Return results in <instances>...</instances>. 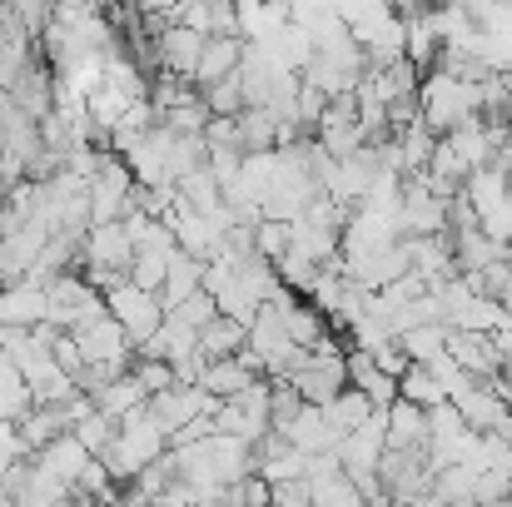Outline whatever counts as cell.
Here are the masks:
<instances>
[{
    "label": "cell",
    "instance_id": "obj_1",
    "mask_svg": "<svg viewBox=\"0 0 512 507\" xmlns=\"http://www.w3.org/2000/svg\"><path fill=\"white\" fill-rule=\"evenodd\" d=\"M105 304H110V314L130 329L135 348L165 324V299H160L155 289H140L135 279H130V284H120V289H110V294H105Z\"/></svg>",
    "mask_w": 512,
    "mask_h": 507
},
{
    "label": "cell",
    "instance_id": "obj_9",
    "mask_svg": "<svg viewBox=\"0 0 512 507\" xmlns=\"http://www.w3.org/2000/svg\"><path fill=\"white\" fill-rule=\"evenodd\" d=\"M95 403H100L110 418H130L135 408H145V403H150V388L140 383V373H135V368H125L110 388H100V393H95Z\"/></svg>",
    "mask_w": 512,
    "mask_h": 507
},
{
    "label": "cell",
    "instance_id": "obj_7",
    "mask_svg": "<svg viewBox=\"0 0 512 507\" xmlns=\"http://www.w3.org/2000/svg\"><path fill=\"white\" fill-rule=\"evenodd\" d=\"M239 65H244V40L239 35H209L204 40V55H199V70H194V85L209 90L224 75H234Z\"/></svg>",
    "mask_w": 512,
    "mask_h": 507
},
{
    "label": "cell",
    "instance_id": "obj_13",
    "mask_svg": "<svg viewBox=\"0 0 512 507\" xmlns=\"http://www.w3.org/2000/svg\"><path fill=\"white\" fill-rule=\"evenodd\" d=\"M170 314L179 319V324H189V329H204V324H209V319L219 314V299H214V294H209V289L199 284V289H194L189 299H179V304H174Z\"/></svg>",
    "mask_w": 512,
    "mask_h": 507
},
{
    "label": "cell",
    "instance_id": "obj_4",
    "mask_svg": "<svg viewBox=\"0 0 512 507\" xmlns=\"http://www.w3.org/2000/svg\"><path fill=\"white\" fill-rule=\"evenodd\" d=\"M204 30H194V25H184V20H165L160 25V35H155V45H160V65L174 70V75H184V80H194V70H199V55H204Z\"/></svg>",
    "mask_w": 512,
    "mask_h": 507
},
{
    "label": "cell",
    "instance_id": "obj_11",
    "mask_svg": "<svg viewBox=\"0 0 512 507\" xmlns=\"http://www.w3.org/2000/svg\"><path fill=\"white\" fill-rule=\"evenodd\" d=\"M304 408H309V398L299 393V383H294V378H274V383H269V428H279V433H284Z\"/></svg>",
    "mask_w": 512,
    "mask_h": 507
},
{
    "label": "cell",
    "instance_id": "obj_14",
    "mask_svg": "<svg viewBox=\"0 0 512 507\" xmlns=\"http://www.w3.org/2000/svg\"><path fill=\"white\" fill-rule=\"evenodd\" d=\"M25 453H35V448L25 443L20 423H15V418H0V473H5V468H15Z\"/></svg>",
    "mask_w": 512,
    "mask_h": 507
},
{
    "label": "cell",
    "instance_id": "obj_2",
    "mask_svg": "<svg viewBox=\"0 0 512 507\" xmlns=\"http://www.w3.org/2000/svg\"><path fill=\"white\" fill-rule=\"evenodd\" d=\"M219 408V398L204 388V383H170V388H160V393H150V413H155V423L174 433V428H184L189 418H199V413H214Z\"/></svg>",
    "mask_w": 512,
    "mask_h": 507
},
{
    "label": "cell",
    "instance_id": "obj_12",
    "mask_svg": "<svg viewBox=\"0 0 512 507\" xmlns=\"http://www.w3.org/2000/svg\"><path fill=\"white\" fill-rule=\"evenodd\" d=\"M204 100H209V110H214V115H244V105H249V100H244V80H239V70H234V75H224L219 85H209V90H204Z\"/></svg>",
    "mask_w": 512,
    "mask_h": 507
},
{
    "label": "cell",
    "instance_id": "obj_3",
    "mask_svg": "<svg viewBox=\"0 0 512 507\" xmlns=\"http://www.w3.org/2000/svg\"><path fill=\"white\" fill-rule=\"evenodd\" d=\"M85 264H100V269H130L135 264V234L125 219H100L90 224L85 234Z\"/></svg>",
    "mask_w": 512,
    "mask_h": 507
},
{
    "label": "cell",
    "instance_id": "obj_10",
    "mask_svg": "<svg viewBox=\"0 0 512 507\" xmlns=\"http://www.w3.org/2000/svg\"><path fill=\"white\" fill-rule=\"evenodd\" d=\"M398 393L413 398V403H423V408L448 403V383H443V373H438L433 363H408L403 378H398Z\"/></svg>",
    "mask_w": 512,
    "mask_h": 507
},
{
    "label": "cell",
    "instance_id": "obj_6",
    "mask_svg": "<svg viewBox=\"0 0 512 507\" xmlns=\"http://www.w3.org/2000/svg\"><path fill=\"white\" fill-rule=\"evenodd\" d=\"M428 433H433L428 408L398 393L388 403V448H428Z\"/></svg>",
    "mask_w": 512,
    "mask_h": 507
},
{
    "label": "cell",
    "instance_id": "obj_5",
    "mask_svg": "<svg viewBox=\"0 0 512 507\" xmlns=\"http://www.w3.org/2000/svg\"><path fill=\"white\" fill-rule=\"evenodd\" d=\"M50 319V294L40 279H15L0 289V324L10 329H35Z\"/></svg>",
    "mask_w": 512,
    "mask_h": 507
},
{
    "label": "cell",
    "instance_id": "obj_8",
    "mask_svg": "<svg viewBox=\"0 0 512 507\" xmlns=\"http://www.w3.org/2000/svg\"><path fill=\"white\" fill-rule=\"evenodd\" d=\"M249 343V324L244 319H234V314H214L204 329H199V358L204 363H214V358H229V353H239Z\"/></svg>",
    "mask_w": 512,
    "mask_h": 507
}]
</instances>
